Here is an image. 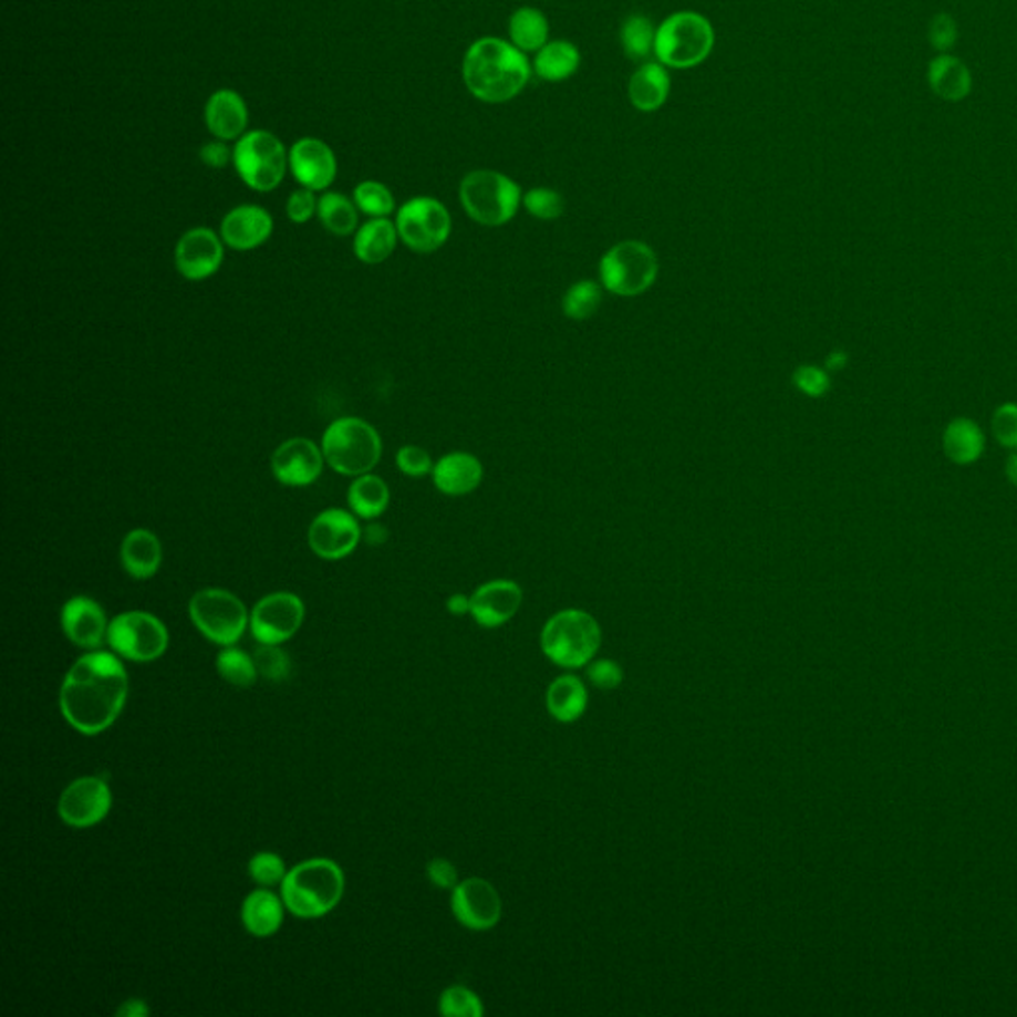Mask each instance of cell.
<instances>
[{
  "label": "cell",
  "instance_id": "6da1fadb",
  "mask_svg": "<svg viewBox=\"0 0 1017 1017\" xmlns=\"http://www.w3.org/2000/svg\"><path fill=\"white\" fill-rule=\"evenodd\" d=\"M129 679L124 664L110 652L92 650L74 662L60 688V712L84 736H97L126 706Z\"/></svg>",
  "mask_w": 1017,
  "mask_h": 1017
},
{
  "label": "cell",
  "instance_id": "7a4b0ae2",
  "mask_svg": "<svg viewBox=\"0 0 1017 1017\" xmlns=\"http://www.w3.org/2000/svg\"><path fill=\"white\" fill-rule=\"evenodd\" d=\"M533 66L513 42L485 37L474 42L464 59V82L471 96L485 104H505L529 84Z\"/></svg>",
  "mask_w": 1017,
  "mask_h": 1017
},
{
  "label": "cell",
  "instance_id": "3957f363",
  "mask_svg": "<svg viewBox=\"0 0 1017 1017\" xmlns=\"http://www.w3.org/2000/svg\"><path fill=\"white\" fill-rule=\"evenodd\" d=\"M344 872L329 859H311L287 872L281 896L287 911L299 919H320L339 906Z\"/></svg>",
  "mask_w": 1017,
  "mask_h": 1017
},
{
  "label": "cell",
  "instance_id": "277c9868",
  "mask_svg": "<svg viewBox=\"0 0 1017 1017\" xmlns=\"http://www.w3.org/2000/svg\"><path fill=\"white\" fill-rule=\"evenodd\" d=\"M324 459L336 474L346 477L372 474L382 457V437L362 417H339L324 429L320 442Z\"/></svg>",
  "mask_w": 1017,
  "mask_h": 1017
},
{
  "label": "cell",
  "instance_id": "5b68a950",
  "mask_svg": "<svg viewBox=\"0 0 1017 1017\" xmlns=\"http://www.w3.org/2000/svg\"><path fill=\"white\" fill-rule=\"evenodd\" d=\"M716 44L712 22L692 10L670 14L656 29L654 54L666 69H696L706 62Z\"/></svg>",
  "mask_w": 1017,
  "mask_h": 1017
},
{
  "label": "cell",
  "instance_id": "8992f818",
  "mask_svg": "<svg viewBox=\"0 0 1017 1017\" xmlns=\"http://www.w3.org/2000/svg\"><path fill=\"white\" fill-rule=\"evenodd\" d=\"M601 626L589 612L579 609L557 612L544 624L541 646L544 656L561 668H582L591 664L601 648Z\"/></svg>",
  "mask_w": 1017,
  "mask_h": 1017
},
{
  "label": "cell",
  "instance_id": "52a82bcc",
  "mask_svg": "<svg viewBox=\"0 0 1017 1017\" xmlns=\"http://www.w3.org/2000/svg\"><path fill=\"white\" fill-rule=\"evenodd\" d=\"M459 201L475 224L501 227L517 215L519 205L523 204V194L511 177L491 169H477L461 179Z\"/></svg>",
  "mask_w": 1017,
  "mask_h": 1017
},
{
  "label": "cell",
  "instance_id": "ba28073f",
  "mask_svg": "<svg viewBox=\"0 0 1017 1017\" xmlns=\"http://www.w3.org/2000/svg\"><path fill=\"white\" fill-rule=\"evenodd\" d=\"M654 249L642 241H622L602 255L599 272L602 287L616 297H640L658 277Z\"/></svg>",
  "mask_w": 1017,
  "mask_h": 1017
},
{
  "label": "cell",
  "instance_id": "9c48e42d",
  "mask_svg": "<svg viewBox=\"0 0 1017 1017\" xmlns=\"http://www.w3.org/2000/svg\"><path fill=\"white\" fill-rule=\"evenodd\" d=\"M287 149L281 139L271 132L255 129L237 139L234 149V165L242 184L259 194L277 189L287 174Z\"/></svg>",
  "mask_w": 1017,
  "mask_h": 1017
},
{
  "label": "cell",
  "instance_id": "30bf717a",
  "mask_svg": "<svg viewBox=\"0 0 1017 1017\" xmlns=\"http://www.w3.org/2000/svg\"><path fill=\"white\" fill-rule=\"evenodd\" d=\"M189 616L195 629L219 646H234L249 626L251 614L241 599L225 589H204L189 601Z\"/></svg>",
  "mask_w": 1017,
  "mask_h": 1017
},
{
  "label": "cell",
  "instance_id": "8fae6325",
  "mask_svg": "<svg viewBox=\"0 0 1017 1017\" xmlns=\"http://www.w3.org/2000/svg\"><path fill=\"white\" fill-rule=\"evenodd\" d=\"M396 227L399 239L412 251L434 252L452 235V215L434 197H414L397 209Z\"/></svg>",
  "mask_w": 1017,
  "mask_h": 1017
},
{
  "label": "cell",
  "instance_id": "7c38bea8",
  "mask_svg": "<svg viewBox=\"0 0 1017 1017\" xmlns=\"http://www.w3.org/2000/svg\"><path fill=\"white\" fill-rule=\"evenodd\" d=\"M107 644L124 658L152 662L164 656L169 634L164 622L149 612H122L110 622Z\"/></svg>",
  "mask_w": 1017,
  "mask_h": 1017
},
{
  "label": "cell",
  "instance_id": "4fadbf2b",
  "mask_svg": "<svg viewBox=\"0 0 1017 1017\" xmlns=\"http://www.w3.org/2000/svg\"><path fill=\"white\" fill-rule=\"evenodd\" d=\"M304 622V602L292 592H272L255 604L249 629L259 644H282Z\"/></svg>",
  "mask_w": 1017,
  "mask_h": 1017
},
{
  "label": "cell",
  "instance_id": "5bb4252c",
  "mask_svg": "<svg viewBox=\"0 0 1017 1017\" xmlns=\"http://www.w3.org/2000/svg\"><path fill=\"white\" fill-rule=\"evenodd\" d=\"M362 541L359 517L346 509H326L312 519L309 544L324 561H340Z\"/></svg>",
  "mask_w": 1017,
  "mask_h": 1017
},
{
  "label": "cell",
  "instance_id": "9a60e30c",
  "mask_svg": "<svg viewBox=\"0 0 1017 1017\" xmlns=\"http://www.w3.org/2000/svg\"><path fill=\"white\" fill-rule=\"evenodd\" d=\"M110 809L112 791L100 777H80L60 795V819L74 829H87L104 821Z\"/></svg>",
  "mask_w": 1017,
  "mask_h": 1017
},
{
  "label": "cell",
  "instance_id": "2e32d148",
  "mask_svg": "<svg viewBox=\"0 0 1017 1017\" xmlns=\"http://www.w3.org/2000/svg\"><path fill=\"white\" fill-rule=\"evenodd\" d=\"M221 235L207 227H195L181 235L175 247V267L187 281H205L221 269L225 259Z\"/></svg>",
  "mask_w": 1017,
  "mask_h": 1017
},
{
  "label": "cell",
  "instance_id": "e0dca14e",
  "mask_svg": "<svg viewBox=\"0 0 1017 1017\" xmlns=\"http://www.w3.org/2000/svg\"><path fill=\"white\" fill-rule=\"evenodd\" d=\"M326 464L322 447L309 437H291L274 449L271 471L287 487H309L319 479Z\"/></svg>",
  "mask_w": 1017,
  "mask_h": 1017
},
{
  "label": "cell",
  "instance_id": "ac0fdd59",
  "mask_svg": "<svg viewBox=\"0 0 1017 1017\" xmlns=\"http://www.w3.org/2000/svg\"><path fill=\"white\" fill-rule=\"evenodd\" d=\"M452 911L466 928L489 931L501 919L504 904L491 882L485 879H467L454 889Z\"/></svg>",
  "mask_w": 1017,
  "mask_h": 1017
},
{
  "label": "cell",
  "instance_id": "d6986e66",
  "mask_svg": "<svg viewBox=\"0 0 1017 1017\" xmlns=\"http://www.w3.org/2000/svg\"><path fill=\"white\" fill-rule=\"evenodd\" d=\"M294 179L312 191H324L336 179L339 164L329 144L316 137H302L289 152Z\"/></svg>",
  "mask_w": 1017,
  "mask_h": 1017
},
{
  "label": "cell",
  "instance_id": "ffe728a7",
  "mask_svg": "<svg viewBox=\"0 0 1017 1017\" xmlns=\"http://www.w3.org/2000/svg\"><path fill=\"white\" fill-rule=\"evenodd\" d=\"M523 591L521 587L507 579H497L481 584L471 594V616L484 629H497L511 621L521 609Z\"/></svg>",
  "mask_w": 1017,
  "mask_h": 1017
},
{
  "label": "cell",
  "instance_id": "44dd1931",
  "mask_svg": "<svg viewBox=\"0 0 1017 1017\" xmlns=\"http://www.w3.org/2000/svg\"><path fill=\"white\" fill-rule=\"evenodd\" d=\"M62 630L70 642L84 650H97L107 640L110 622L106 612L94 599L74 596L60 612Z\"/></svg>",
  "mask_w": 1017,
  "mask_h": 1017
},
{
  "label": "cell",
  "instance_id": "7402d4cb",
  "mask_svg": "<svg viewBox=\"0 0 1017 1017\" xmlns=\"http://www.w3.org/2000/svg\"><path fill=\"white\" fill-rule=\"evenodd\" d=\"M274 221L259 205H239L225 215L221 239L234 251H252L271 239Z\"/></svg>",
  "mask_w": 1017,
  "mask_h": 1017
},
{
  "label": "cell",
  "instance_id": "603a6c76",
  "mask_svg": "<svg viewBox=\"0 0 1017 1017\" xmlns=\"http://www.w3.org/2000/svg\"><path fill=\"white\" fill-rule=\"evenodd\" d=\"M205 124L221 142H234L245 136L249 110L241 94L235 90H217L205 104Z\"/></svg>",
  "mask_w": 1017,
  "mask_h": 1017
},
{
  "label": "cell",
  "instance_id": "cb8c5ba5",
  "mask_svg": "<svg viewBox=\"0 0 1017 1017\" xmlns=\"http://www.w3.org/2000/svg\"><path fill=\"white\" fill-rule=\"evenodd\" d=\"M432 479L439 494L449 497L474 494L484 481V464L467 452H452L434 466Z\"/></svg>",
  "mask_w": 1017,
  "mask_h": 1017
},
{
  "label": "cell",
  "instance_id": "d4e9b609",
  "mask_svg": "<svg viewBox=\"0 0 1017 1017\" xmlns=\"http://www.w3.org/2000/svg\"><path fill=\"white\" fill-rule=\"evenodd\" d=\"M120 561L132 579H152L164 561V547L159 537L149 529L129 531L120 547Z\"/></svg>",
  "mask_w": 1017,
  "mask_h": 1017
},
{
  "label": "cell",
  "instance_id": "484cf974",
  "mask_svg": "<svg viewBox=\"0 0 1017 1017\" xmlns=\"http://www.w3.org/2000/svg\"><path fill=\"white\" fill-rule=\"evenodd\" d=\"M284 902L269 889L252 891L242 902L241 919L245 928L257 938H269L282 926Z\"/></svg>",
  "mask_w": 1017,
  "mask_h": 1017
},
{
  "label": "cell",
  "instance_id": "4316f807",
  "mask_svg": "<svg viewBox=\"0 0 1017 1017\" xmlns=\"http://www.w3.org/2000/svg\"><path fill=\"white\" fill-rule=\"evenodd\" d=\"M670 96V74L664 64L648 62L640 66L629 82V97L632 106L644 114H652L666 104Z\"/></svg>",
  "mask_w": 1017,
  "mask_h": 1017
},
{
  "label": "cell",
  "instance_id": "83f0119b",
  "mask_svg": "<svg viewBox=\"0 0 1017 1017\" xmlns=\"http://www.w3.org/2000/svg\"><path fill=\"white\" fill-rule=\"evenodd\" d=\"M986 447L982 427L969 417L952 419L942 434V449L952 464L969 466L978 461Z\"/></svg>",
  "mask_w": 1017,
  "mask_h": 1017
},
{
  "label": "cell",
  "instance_id": "f1b7e54d",
  "mask_svg": "<svg viewBox=\"0 0 1017 1017\" xmlns=\"http://www.w3.org/2000/svg\"><path fill=\"white\" fill-rule=\"evenodd\" d=\"M397 239L396 224L388 217L370 219L354 234V255L364 264H380L396 251Z\"/></svg>",
  "mask_w": 1017,
  "mask_h": 1017
},
{
  "label": "cell",
  "instance_id": "f546056e",
  "mask_svg": "<svg viewBox=\"0 0 1017 1017\" xmlns=\"http://www.w3.org/2000/svg\"><path fill=\"white\" fill-rule=\"evenodd\" d=\"M349 507L352 513L374 521L384 515L390 505V489L386 481L374 474H364L354 477V481L349 487Z\"/></svg>",
  "mask_w": 1017,
  "mask_h": 1017
},
{
  "label": "cell",
  "instance_id": "4dcf8cb0",
  "mask_svg": "<svg viewBox=\"0 0 1017 1017\" xmlns=\"http://www.w3.org/2000/svg\"><path fill=\"white\" fill-rule=\"evenodd\" d=\"M928 82L936 96L948 102H959L968 96L972 90V74L968 66L949 54H942L931 62Z\"/></svg>",
  "mask_w": 1017,
  "mask_h": 1017
},
{
  "label": "cell",
  "instance_id": "1f68e13d",
  "mask_svg": "<svg viewBox=\"0 0 1017 1017\" xmlns=\"http://www.w3.org/2000/svg\"><path fill=\"white\" fill-rule=\"evenodd\" d=\"M581 66V52L569 40H552L535 56V74L544 82H562L577 74Z\"/></svg>",
  "mask_w": 1017,
  "mask_h": 1017
},
{
  "label": "cell",
  "instance_id": "d6a6232c",
  "mask_svg": "<svg viewBox=\"0 0 1017 1017\" xmlns=\"http://www.w3.org/2000/svg\"><path fill=\"white\" fill-rule=\"evenodd\" d=\"M589 704V692L577 676H561L547 689L549 714L562 724H571L584 714Z\"/></svg>",
  "mask_w": 1017,
  "mask_h": 1017
},
{
  "label": "cell",
  "instance_id": "836d02e7",
  "mask_svg": "<svg viewBox=\"0 0 1017 1017\" xmlns=\"http://www.w3.org/2000/svg\"><path fill=\"white\" fill-rule=\"evenodd\" d=\"M549 20L533 7L515 10L509 19V39L521 52H539L549 42Z\"/></svg>",
  "mask_w": 1017,
  "mask_h": 1017
},
{
  "label": "cell",
  "instance_id": "e575fe53",
  "mask_svg": "<svg viewBox=\"0 0 1017 1017\" xmlns=\"http://www.w3.org/2000/svg\"><path fill=\"white\" fill-rule=\"evenodd\" d=\"M320 224L329 234L349 237L359 231V207L346 195L329 191L319 199Z\"/></svg>",
  "mask_w": 1017,
  "mask_h": 1017
},
{
  "label": "cell",
  "instance_id": "d590c367",
  "mask_svg": "<svg viewBox=\"0 0 1017 1017\" xmlns=\"http://www.w3.org/2000/svg\"><path fill=\"white\" fill-rule=\"evenodd\" d=\"M602 304V287L594 281H579L562 297V312L571 320H589Z\"/></svg>",
  "mask_w": 1017,
  "mask_h": 1017
},
{
  "label": "cell",
  "instance_id": "8d00e7d4",
  "mask_svg": "<svg viewBox=\"0 0 1017 1017\" xmlns=\"http://www.w3.org/2000/svg\"><path fill=\"white\" fill-rule=\"evenodd\" d=\"M621 42L624 54L632 60H642L654 52L656 44V29L652 20L642 14H632L622 24Z\"/></svg>",
  "mask_w": 1017,
  "mask_h": 1017
},
{
  "label": "cell",
  "instance_id": "74e56055",
  "mask_svg": "<svg viewBox=\"0 0 1017 1017\" xmlns=\"http://www.w3.org/2000/svg\"><path fill=\"white\" fill-rule=\"evenodd\" d=\"M215 666H217L219 676L237 688H249L255 684L257 674H259L252 656L234 646H227L219 652Z\"/></svg>",
  "mask_w": 1017,
  "mask_h": 1017
},
{
  "label": "cell",
  "instance_id": "f35d334b",
  "mask_svg": "<svg viewBox=\"0 0 1017 1017\" xmlns=\"http://www.w3.org/2000/svg\"><path fill=\"white\" fill-rule=\"evenodd\" d=\"M354 204L359 211L369 215L370 219L376 217H388L396 209L394 195L388 187L380 181H362L354 189Z\"/></svg>",
  "mask_w": 1017,
  "mask_h": 1017
},
{
  "label": "cell",
  "instance_id": "ab89813d",
  "mask_svg": "<svg viewBox=\"0 0 1017 1017\" xmlns=\"http://www.w3.org/2000/svg\"><path fill=\"white\" fill-rule=\"evenodd\" d=\"M257 672L262 678L271 682H282L291 676L292 662L279 644H261L252 654Z\"/></svg>",
  "mask_w": 1017,
  "mask_h": 1017
},
{
  "label": "cell",
  "instance_id": "60d3db41",
  "mask_svg": "<svg viewBox=\"0 0 1017 1017\" xmlns=\"http://www.w3.org/2000/svg\"><path fill=\"white\" fill-rule=\"evenodd\" d=\"M439 1014L446 1017H479L484 1014V1006L471 989L452 986L439 998Z\"/></svg>",
  "mask_w": 1017,
  "mask_h": 1017
},
{
  "label": "cell",
  "instance_id": "b9f144b4",
  "mask_svg": "<svg viewBox=\"0 0 1017 1017\" xmlns=\"http://www.w3.org/2000/svg\"><path fill=\"white\" fill-rule=\"evenodd\" d=\"M523 205L529 214L541 221H552L564 214L562 195L549 187H535L531 191H527L523 195Z\"/></svg>",
  "mask_w": 1017,
  "mask_h": 1017
},
{
  "label": "cell",
  "instance_id": "7bdbcfd3",
  "mask_svg": "<svg viewBox=\"0 0 1017 1017\" xmlns=\"http://www.w3.org/2000/svg\"><path fill=\"white\" fill-rule=\"evenodd\" d=\"M284 861L277 853H257L249 861V876L251 881L271 889L274 884H282L287 876Z\"/></svg>",
  "mask_w": 1017,
  "mask_h": 1017
},
{
  "label": "cell",
  "instance_id": "ee69618b",
  "mask_svg": "<svg viewBox=\"0 0 1017 1017\" xmlns=\"http://www.w3.org/2000/svg\"><path fill=\"white\" fill-rule=\"evenodd\" d=\"M793 386L809 397H823L831 390L829 370L805 364L793 372Z\"/></svg>",
  "mask_w": 1017,
  "mask_h": 1017
},
{
  "label": "cell",
  "instance_id": "f6af8a7d",
  "mask_svg": "<svg viewBox=\"0 0 1017 1017\" xmlns=\"http://www.w3.org/2000/svg\"><path fill=\"white\" fill-rule=\"evenodd\" d=\"M992 436L999 446L1017 449V404H1002L994 412Z\"/></svg>",
  "mask_w": 1017,
  "mask_h": 1017
},
{
  "label": "cell",
  "instance_id": "bcb514c9",
  "mask_svg": "<svg viewBox=\"0 0 1017 1017\" xmlns=\"http://www.w3.org/2000/svg\"><path fill=\"white\" fill-rule=\"evenodd\" d=\"M396 466L407 477H424L434 471V459L424 447L404 446L396 454Z\"/></svg>",
  "mask_w": 1017,
  "mask_h": 1017
},
{
  "label": "cell",
  "instance_id": "7dc6e473",
  "mask_svg": "<svg viewBox=\"0 0 1017 1017\" xmlns=\"http://www.w3.org/2000/svg\"><path fill=\"white\" fill-rule=\"evenodd\" d=\"M316 211H319V199H316L314 191L307 189V187L292 191L289 201H287V215H289L292 224H309L312 217L316 215Z\"/></svg>",
  "mask_w": 1017,
  "mask_h": 1017
},
{
  "label": "cell",
  "instance_id": "c3c4849f",
  "mask_svg": "<svg viewBox=\"0 0 1017 1017\" xmlns=\"http://www.w3.org/2000/svg\"><path fill=\"white\" fill-rule=\"evenodd\" d=\"M928 39H931L932 46L940 50V52H946V50L952 49L956 44V40H958L956 20L952 19L949 14H936L931 22Z\"/></svg>",
  "mask_w": 1017,
  "mask_h": 1017
},
{
  "label": "cell",
  "instance_id": "681fc988",
  "mask_svg": "<svg viewBox=\"0 0 1017 1017\" xmlns=\"http://www.w3.org/2000/svg\"><path fill=\"white\" fill-rule=\"evenodd\" d=\"M589 678L599 688H619L624 678V672H622L621 664L614 660H596L589 666Z\"/></svg>",
  "mask_w": 1017,
  "mask_h": 1017
},
{
  "label": "cell",
  "instance_id": "f907efd6",
  "mask_svg": "<svg viewBox=\"0 0 1017 1017\" xmlns=\"http://www.w3.org/2000/svg\"><path fill=\"white\" fill-rule=\"evenodd\" d=\"M427 879L434 882L437 889H456L457 869L446 859H434L427 864Z\"/></svg>",
  "mask_w": 1017,
  "mask_h": 1017
},
{
  "label": "cell",
  "instance_id": "816d5d0a",
  "mask_svg": "<svg viewBox=\"0 0 1017 1017\" xmlns=\"http://www.w3.org/2000/svg\"><path fill=\"white\" fill-rule=\"evenodd\" d=\"M199 157H201V162L205 165H209L214 169H221L225 165H229V162H234V152L225 146V142L217 139V142L205 144L199 149Z\"/></svg>",
  "mask_w": 1017,
  "mask_h": 1017
},
{
  "label": "cell",
  "instance_id": "f5cc1de1",
  "mask_svg": "<svg viewBox=\"0 0 1017 1017\" xmlns=\"http://www.w3.org/2000/svg\"><path fill=\"white\" fill-rule=\"evenodd\" d=\"M120 1017H147L149 1016V1008H147L146 1002L144 999H126L116 1011Z\"/></svg>",
  "mask_w": 1017,
  "mask_h": 1017
},
{
  "label": "cell",
  "instance_id": "db71d44e",
  "mask_svg": "<svg viewBox=\"0 0 1017 1017\" xmlns=\"http://www.w3.org/2000/svg\"><path fill=\"white\" fill-rule=\"evenodd\" d=\"M447 611L456 616H461V614H467L471 612V596H466V594H454L449 596L447 601Z\"/></svg>",
  "mask_w": 1017,
  "mask_h": 1017
},
{
  "label": "cell",
  "instance_id": "11a10c76",
  "mask_svg": "<svg viewBox=\"0 0 1017 1017\" xmlns=\"http://www.w3.org/2000/svg\"><path fill=\"white\" fill-rule=\"evenodd\" d=\"M386 537H388V531H386V527H382V525H370L369 529H366V541H369L370 544L384 543Z\"/></svg>",
  "mask_w": 1017,
  "mask_h": 1017
},
{
  "label": "cell",
  "instance_id": "9f6ffc18",
  "mask_svg": "<svg viewBox=\"0 0 1017 1017\" xmlns=\"http://www.w3.org/2000/svg\"><path fill=\"white\" fill-rule=\"evenodd\" d=\"M847 362H849V359H847V354H844L843 350H839V352H831V354H829V359H827V370H829V372L843 370L844 366H847Z\"/></svg>",
  "mask_w": 1017,
  "mask_h": 1017
},
{
  "label": "cell",
  "instance_id": "6f0895ef",
  "mask_svg": "<svg viewBox=\"0 0 1017 1017\" xmlns=\"http://www.w3.org/2000/svg\"><path fill=\"white\" fill-rule=\"evenodd\" d=\"M1006 477H1008L1009 484L1017 487V452L1009 454L1008 459H1006Z\"/></svg>",
  "mask_w": 1017,
  "mask_h": 1017
}]
</instances>
